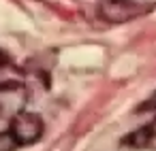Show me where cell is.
<instances>
[{
	"mask_svg": "<svg viewBox=\"0 0 156 151\" xmlns=\"http://www.w3.org/2000/svg\"><path fill=\"white\" fill-rule=\"evenodd\" d=\"M147 7L135 2V0H101L98 15L107 24H126L139 15H143Z\"/></svg>",
	"mask_w": 156,
	"mask_h": 151,
	"instance_id": "cell-3",
	"label": "cell"
},
{
	"mask_svg": "<svg viewBox=\"0 0 156 151\" xmlns=\"http://www.w3.org/2000/svg\"><path fill=\"white\" fill-rule=\"evenodd\" d=\"M139 111H154V113H156V92L139 106Z\"/></svg>",
	"mask_w": 156,
	"mask_h": 151,
	"instance_id": "cell-5",
	"label": "cell"
},
{
	"mask_svg": "<svg viewBox=\"0 0 156 151\" xmlns=\"http://www.w3.org/2000/svg\"><path fill=\"white\" fill-rule=\"evenodd\" d=\"M45 132V123L37 113L22 111L9 119V128L0 132V151H17L22 147H30L41 140Z\"/></svg>",
	"mask_w": 156,
	"mask_h": 151,
	"instance_id": "cell-1",
	"label": "cell"
},
{
	"mask_svg": "<svg viewBox=\"0 0 156 151\" xmlns=\"http://www.w3.org/2000/svg\"><path fill=\"white\" fill-rule=\"evenodd\" d=\"M120 147L130 151H156V117L120 138Z\"/></svg>",
	"mask_w": 156,
	"mask_h": 151,
	"instance_id": "cell-4",
	"label": "cell"
},
{
	"mask_svg": "<svg viewBox=\"0 0 156 151\" xmlns=\"http://www.w3.org/2000/svg\"><path fill=\"white\" fill-rule=\"evenodd\" d=\"M28 89L15 79L0 81V119H11L26 109Z\"/></svg>",
	"mask_w": 156,
	"mask_h": 151,
	"instance_id": "cell-2",
	"label": "cell"
},
{
	"mask_svg": "<svg viewBox=\"0 0 156 151\" xmlns=\"http://www.w3.org/2000/svg\"><path fill=\"white\" fill-rule=\"evenodd\" d=\"M5 66H7V55L0 51V68H5Z\"/></svg>",
	"mask_w": 156,
	"mask_h": 151,
	"instance_id": "cell-6",
	"label": "cell"
}]
</instances>
